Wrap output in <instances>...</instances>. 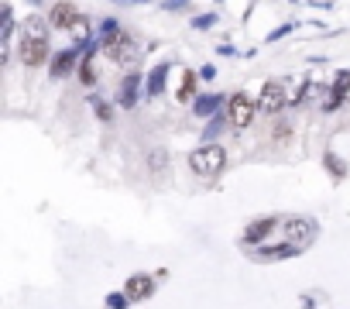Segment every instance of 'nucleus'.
<instances>
[{"label": "nucleus", "mask_w": 350, "mask_h": 309, "mask_svg": "<svg viewBox=\"0 0 350 309\" xmlns=\"http://www.w3.org/2000/svg\"><path fill=\"white\" fill-rule=\"evenodd\" d=\"M224 165H227V151L220 144H200L189 154V169L196 176H217V172H224Z\"/></svg>", "instance_id": "f257e3e1"}, {"label": "nucleus", "mask_w": 350, "mask_h": 309, "mask_svg": "<svg viewBox=\"0 0 350 309\" xmlns=\"http://www.w3.org/2000/svg\"><path fill=\"white\" fill-rule=\"evenodd\" d=\"M227 117H230V127H251L254 117H258V103L247 100V93H234L230 103H227Z\"/></svg>", "instance_id": "f03ea898"}, {"label": "nucleus", "mask_w": 350, "mask_h": 309, "mask_svg": "<svg viewBox=\"0 0 350 309\" xmlns=\"http://www.w3.org/2000/svg\"><path fill=\"white\" fill-rule=\"evenodd\" d=\"M18 55H21V62H25L28 69L45 66V62H49V38H25V35H21Z\"/></svg>", "instance_id": "7ed1b4c3"}, {"label": "nucleus", "mask_w": 350, "mask_h": 309, "mask_svg": "<svg viewBox=\"0 0 350 309\" xmlns=\"http://www.w3.org/2000/svg\"><path fill=\"white\" fill-rule=\"evenodd\" d=\"M288 103V93H285V86L282 83H265V90H261V100H258V110L261 113H278L282 107Z\"/></svg>", "instance_id": "20e7f679"}, {"label": "nucleus", "mask_w": 350, "mask_h": 309, "mask_svg": "<svg viewBox=\"0 0 350 309\" xmlns=\"http://www.w3.org/2000/svg\"><path fill=\"white\" fill-rule=\"evenodd\" d=\"M282 230H285V241H292V244L312 241L316 237V220H309V217H288V220H282Z\"/></svg>", "instance_id": "39448f33"}, {"label": "nucleus", "mask_w": 350, "mask_h": 309, "mask_svg": "<svg viewBox=\"0 0 350 309\" xmlns=\"http://www.w3.org/2000/svg\"><path fill=\"white\" fill-rule=\"evenodd\" d=\"M76 21H79V11L69 4V0H59V4L52 8V14H49V25H55V28H62V31H72Z\"/></svg>", "instance_id": "423d86ee"}, {"label": "nucleus", "mask_w": 350, "mask_h": 309, "mask_svg": "<svg viewBox=\"0 0 350 309\" xmlns=\"http://www.w3.org/2000/svg\"><path fill=\"white\" fill-rule=\"evenodd\" d=\"M107 52H110V59H117L120 66H127V62L134 59V52H137V42H134L127 31H120V35H117V42H113V45H107Z\"/></svg>", "instance_id": "0eeeda50"}, {"label": "nucleus", "mask_w": 350, "mask_h": 309, "mask_svg": "<svg viewBox=\"0 0 350 309\" xmlns=\"http://www.w3.org/2000/svg\"><path fill=\"white\" fill-rule=\"evenodd\" d=\"M124 292H127L131 302H141V299H148L154 292V278L151 275H131L127 285H124Z\"/></svg>", "instance_id": "6e6552de"}, {"label": "nucleus", "mask_w": 350, "mask_h": 309, "mask_svg": "<svg viewBox=\"0 0 350 309\" xmlns=\"http://www.w3.org/2000/svg\"><path fill=\"white\" fill-rule=\"evenodd\" d=\"M168 72H172V66H168V62H158V66L148 72V79H144V93H148V96H161V93H165V83H168Z\"/></svg>", "instance_id": "1a4fd4ad"}, {"label": "nucleus", "mask_w": 350, "mask_h": 309, "mask_svg": "<svg viewBox=\"0 0 350 309\" xmlns=\"http://www.w3.org/2000/svg\"><path fill=\"white\" fill-rule=\"evenodd\" d=\"M278 224H282V220H275V217H261V220H254V224L244 230V241H247V244H261Z\"/></svg>", "instance_id": "9d476101"}, {"label": "nucleus", "mask_w": 350, "mask_h": 309, "mask_svg": "<svg viewBox=\"0 0 350 309\" xmlns=\"http://www.w3.org/2000/svg\"><path fill=\"white\" fill-rule=\"evenodd\" d=\"M220 107H224V96H220V93H206V96H196L193 113H196V117H217Z\"/></svg>", "instance_id": "9b49d317"}, {"label": "nucleus", "mask_w": 350, "mask_h": 309, "mask_svg": "<svg viewBox=\"0 0 350 309\" xmlns=\"http://www.w3.org/2000/svg\"><path fill=\"white\" fill-rule=\"evenodd\" d=\"M76 59H79V52H76V49H66V52H59V55H55V62H52V76H55V79L69 76V72L76 69Z\"/></svg>", "instance_id": "f8f14e48"}, {"label": "nucleus", "mask_w": 350, "mask_h": 309, "mask_svg": "<svg viewBox=\"0 0 350 309\" xmlns=\"http://www.w3.org/2000/svg\"><path fill=\"white\" fill-rule=\"evenodd\" d=\"M137 90H141V76L131 72V76L124 79V86H120V96H117L120 107H134V103H137Z\"/></svg>", "instance_id": "ddd939ff"}, {"label": "nucleus", "mask_w": 350, "mask_h": 309, "mask_svg": "<svg viewBox=\"0 0 350 309\" xmlns=\"http://www.w3.org/2000/svg\"><path fill=\"white\" fill-rule=\"evenodd\" d=\"M299 251H302L299 244H292V241H285V244H271V247H261L258 254H261V258H278V261H282V258H295Z\"/></svg>", "instance_id": "4468645a"}, {"label": "nucleus", "mask_w": 350, "mask_h": 309, "mask_svg": "<svg viewBox=\"0 0 350 309\" xmlns=\"http://www.w3.org/2000/svg\"><path fill=\"white\" fill-rule=\"evenodd\" d=\"M21 35H25V38H49V21H45V18H35V14H31V18L25 21Z\"/></svg>", "instance_id": "2eb2a0df"}, {"label": "nucleus", "mask_w": 350, "mask_h": 309, "mask_svg": "<svg viewBox=\"0 0 350 309\" xmlns=\"http://www.w3.org/2000/svg\"><path fill=\"white\" fill-rule=\"evenodd\" d=\"M193 93H196V72H193V69H186V72H183V86H179V100H183V103H189V100H193Z\"/></svg>", "instance_id": "dca6fc26"}, {"label": "nucleus", "mask_w": 350, "mask_h": 309, "mask_svg": "<svg viewBox=\"0 0 350 309\" xmlns=\"http://www.w3.org/2000/svg\"><path fill=\"white\" fill-rule=\"evenodd\" d=\"M79 79H83L86 86H90V83L96 79V69H93V59H90V55H86V59L79 62Z\"/></svg>", "instance_id": "f3484780"}, {"label": "nucleus", "mask_w": 350, "mask_h": 309, "mask_svg": "<svg viewBox=\"0 0 350 309\" xmlns=\"http://www.w3.org/2000/svg\"><path fill=\"white\" fill-rule=\"evenodd\" d=\"M227 124H230V117H224V113H217V120H213V124L206 127V141H213V137H217V134H220V131H224Z\"/></svg>", "instance_id": "a211bd4d"}, {"label": "nucleus", "mask_w": 350, "mask_h": 309, "mask_svg": "<svg viewBox=\"0 0 350 309\" xmlns=\"http://www.w3.org/2000/svg\"><path fill=\"white\" fill-rule=\"evenodd\" d=\"M90 103H93V110H96V117H100V120H110V113H113V110H110L100 96H90Z\"/></svg>", "instance_id": "6ab92c4d"}, {"label": "nucleus", "mask_w": 350, "mask_h": 309, "mask_svg": "<svg viewBox=\"0 0 350 309\" xmlns=\"http://www.w3.org/2000/svg\"><path fill=\"white\" fill-rule=\"evenodd\" d=\"M131 299H127V292H117V295H107V309H124Z\"/></svg>", "instance_id": "aec40b11"}, {"label": "nucleus", "mask_w": 350, "mask_h": 309, "mask_svg": "<svg viewBox=\"0 0 350 309\" xmlns=\"http://www.w3.org/2000/svg\"><path fill=\"white\" fill-rule=\"evenodd\" d=\"M326 169H333V176H336V179L343 176V162L336 159V154H326Z\"/></svg>", "instance_id": "412c9836"}, {"label": "nucleus", "mask_w": 350, "mask_h": 309, "mask_svg": "<svg viewBox=\"0 0 350 309\" xmlns=\"http://www.w3.org/2000/svg\"><path fill=\"white\" fill-rule=\"evenodd\" d=\"M186 4H189V0H165V8H168V11H183Z\"/></svg>", "instance_id": "4be33fe9"}, {"label": "nucleus", "mask_w": 350, "mask_h": 309, "mask_svg": "<svg viewBox=\"0 0 350 309\" xmlns=\"http://www.w3.org/2000/svg\"><path fill=\"white\" fill-rule=\"evenodd\" d=\"M288 31H292V25H285V28H278V31H271V35H268V42H278V38H285Z\"/></svg>", "instance_id": "5701e85b"}, {"label": "nucleus", "mask_w": 350, "mask_h": 309, "mask_svg": "<svg viewBox=\"0 0 350 309\" xmlns=\"http://www.w3.org/2000/svg\"><path fill=\"white\" fill-rule=\"evenodd\" d=\"M213 21H217V18H213V14H203V18H196V28H210V25H213Z\"/></svg>", "instance_id": "b1692460"}]
</instances>
